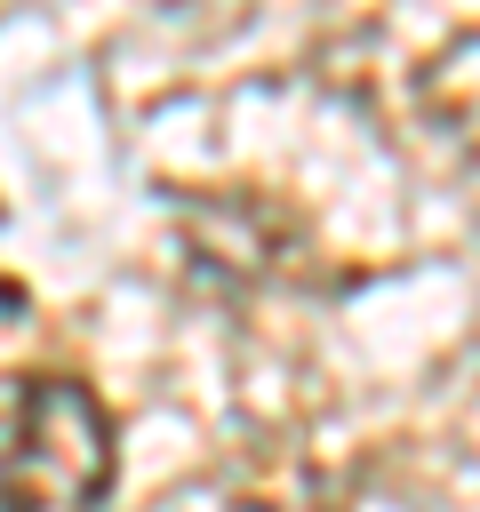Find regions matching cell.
Returning a JSON list of instances; mask_svg holds the SVG:
<instances>
[{"label":"cell","mask_w":480,"mask_h":512,"mask_svg":"<svg viewBox=\"0 0 480 512\" xmlns=\"http://www.w3.org/2000/svg\"><path fill=\"white\" fill-rule=\"evenodd\" d=\"M120 480V424L72 368L0 376V512H104Z\"/></svg>","instance_id":"1"}]
</instances>
